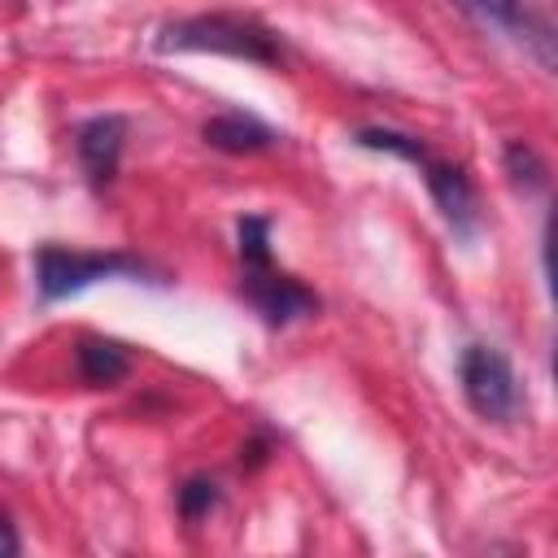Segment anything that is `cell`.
<instances>
[{
    "label": "cell",
    "mask_w": 558,
    "mask_h": 558,
    "mask_svg": "<svg viewBox=\"0 0 558 558\" xmlns=\"http://www.w3.org/2000/svg\"><path fill=\"white\" fill-rule=\"evenodd\" d=\"M462 13H471L475 22H484V26H493V31H506V35H519V39H532L536 44V52H541V61L549 65L554 61V35H549V26L545 22H532V13L523 9V0H453Z\"/></svg>",
    "instance_id": "7"
},
{
    "label": "cell",
    "mask_w": 558,
    "mask_h": 558,
    "mask_svg": "<svg viewBox=\"0 0 558 558\" xmlns=\"http://www.w3.org/2000/svg\"><path fill=\"white\" fill-rule=\"evenodd\" d=\"M240 292H244V301H248V305H253L270 327H283V323L305 318V314H314V310H318V296H314L301 279H292V275L275 270L270 262H266V266H244Z\"/></svg>",
    "instance_id": "4"
},
{
    "label": "cell",
    "mask_w": 558,
    "mask_h": 558,
    "mask_svg": "<svg viewBox=\"0 0 558 558\" xmlns=\"http://www.w3.org/2000/svg\"><path fill=\"white\" fill-rule=\"evenodd\" d=\"M240 262L244 266H266L270 262V222L262 214L240 218Z\"/></svg>",
    "instance_id": "11"
},
{
    "label": "cell",
    "mask_w": 558,
    "mask_h": 558,
    "mask_svg": "<svg viewBox=\"0 0 558 558\" xmlns=\"http://www.w3.org/2000/svg\"><path fill=\"white\" fill-rule=\"evenodd\" d=\"M418 170H423V183H427L436 209L445 214V222H449L458 235H471V231H475V192H471V179H466L458 166L436 161L432 153L418 161Z\"/></svg>",
    "instance_id": "5"
},
{
    "label": "cell",
    "mask_w": 558,
    "mask_h": 558,
    "mask_svg": "<svg viewBox=\"0 0 558 558\" xmlns=\"http://www.w3.org/2000/svg\"><path fill=\"white\" fill-rule=\"evenodd\" d=\"M501 161H506V174H510V183H514L519 192H536V187H545V161H541L536 148H527L523 140L506 144Z\"/></svg>",
    "instance_id": "10"
},
{
    "label": "cell",
    "mask_w": 558,
    "mask_h": 558,
    "mask_svg": "<svg viewBox=\"0 0 558 558\" xmlns=\"http://www.w3.org/2000/svg\"><path fill=\"white\" fill-rule=\"evenodd\" d=\"M157 52H222L235 61H257V65H275L279 39L253 22V17H235V13H201V17H183L161 26L157 35Z\"/></svg>",
    "instance_id": "1"
},
{
    "label": "cell",
    "mask_w": 558,
    "mask_h": 558,
    "mask_svg": "<svg viewBox=\"0 0 558 558\" xmlns=\"http://www.w3.org/2000/svg\"><path fill=\"white\" fill-rule=\"evenodd\" d=\"M17 549H22V541L13 536V523L0 514V554H17Z\"/></svg>",
    "instance_id": "13"
},
{
    "label": "cell",
    "mask_w": 558,
    "mask_h": 558,
    "mask_svg": "<svg viewBox=\"0 0 558 558\" xmlns=\"http://www.w3.org/2000/svg\"><path fill=\"white\" fill-rule=\"evenodd\" d=\"M78 375L92 384V388H109V384H118L126 371H131V357H126V349L118 344V340H100V336H87V340H78Z\"/></svg>",
    "instance_id": "9"
},
{
    "label": "cell",
    "mask_w": 558,
    "mask_h": 558,
    "mask_svg": "<svg viewBox=\"0 0 558 558\" xmlns=\"http://www.w3.org/2000/svg\"><path fill=\"white\" fill-rule=\"evenodd\" d=\"M218 506V484L214 480H205V475H192V480H183V488H179V514L192 523V519H201V514H209Z\"/></svg>",
    "instance_id": "12"
},
{
    "label": "cell",
    "mask_w": 558,
    "mask_h": 558,
    "mask_svg": "<svg viewBox=\"0 0 558 558\" xmlns=\"http://www.w3.org/2000/svg\"><path fill=\"white\" fill-rule=\"evenodd\" d=\"M113 275H144V262L126 253H78V248H57V244H44L35 253V283L44 301L74 296L87 283H100Z\"/></svg>",
    "instance_id": "2"
},
{
    "label": "cell",
    "mask_w": 558,
    "mask_h": 558,
    "mask_svg": "<svg viewBox=\"0 0 558 558\" xmlns=\"http://www.w3.org/2000/svg\"><path fill=\"white\" fill-rule=\"evenodd\" d=\"M201 135L209 148H222V153H262L275 144V131L244 113H218L201 126Z\"/></svg>",
    "instance_id": "8"
},
{
    "label": "cell",
    "mask_w": 558,
    "mask_h": 558,
    "mask_svg": "<svg viewBox=\"0 0 558 558\" xmlns=\"http://www.w3.org/2000/svg\"><path fill=\"white\" fill-rule=\"evenodd\" d=\"M458 379L466 405L488 423H510L519 410V379L501 349L493 344H466L458 357Z\"/></svg>",
    "instance_id": "3"
},
{
    "label": "cell",
    "mask_w": 558,
    "mask_h": 558,
    "mask_svg": "<svg viewBox=\"0 0 558 558\" xmlns=\"http://www.w3.org/2000/svg\"><path fill=\"white\" fill-rule=\"evenodd\" d=\"M122 144H126V118H118V113H100V118H87L78 126L74 148H78V161H83L92 183H109L118 174Z\"/></svg>",
    "instance_id": "6"
}]
</instances>
